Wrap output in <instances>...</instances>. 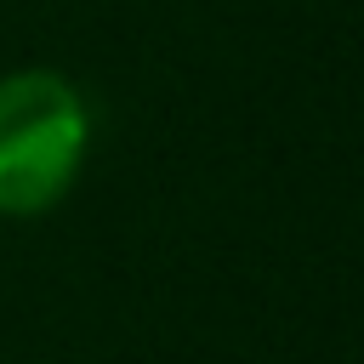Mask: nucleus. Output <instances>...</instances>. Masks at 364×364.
I'll use <instances>...</instances> for the list:
<instances>
[{
    "mask_svg": "<svg viewBox=\"0 0 364 364\" xmlns=\"http://www.w3.org/2000/svg\"><path fill=\"white\" fill-rule=\"evenodd\" d=\"M91 108L57 68L0 74V216H46L80 176Z\"/></svg>",
    "mask_w": 364,
    "mask_h": 364,
    "instance_id": "f257e3e1",
    "label": "nucleus"
}]
</instances>
